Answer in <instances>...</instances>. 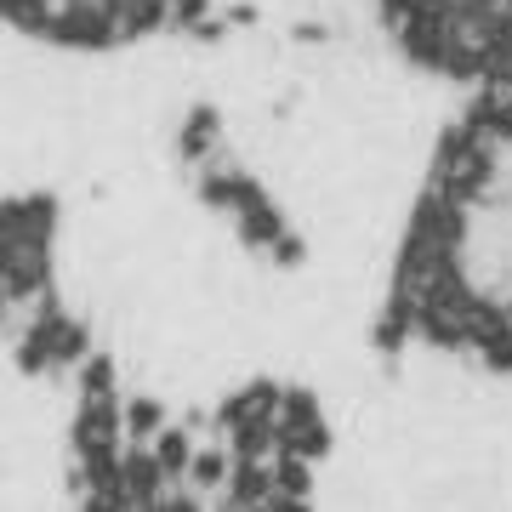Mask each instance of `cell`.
Here are the masks:
<instances>
[{
    "label": "cell",
    "mask_w": 512,
    "mask_h": 512,
    "mask_svg": "<svg viewBox=\"0 0 512 512\" xmlns=\"http://www.w3.org/2000/svg\"><path fill=\"white\" fill-rule=\"evenodd\" d=\"M183 171L188 183L200 188V200L211 205V211H222V217L234 222V234L251 245V251L274 256V262H296V228L285 222V211H279L274 200H268V188L256 183V171L234 154V143H228V131H222V120L211 109H194L183 126Z\"/></svg>",
    "instance_id": "obj_6"
},
{
    "label": "cell",
    "mask_w": 512,
    "mask_h": 512,
    "mask_svg": "<svg viewBox=\"0 0 512 512\" xmlns=\"http://www.w3.org/2000/svg\"><path fill=\"white\" fill-rule=\"evenodd\" d=\"M69 450L80 512H313L325 416L279 382H251L205 416H171L92 359Z\"/></svg>",
    "instance_id": "obj_1"
},
{
    "label": "cell",
    "mask_w": 512,
    "mask_h": 512,
    "mask_svg": "<svg viewBox=\"0 0 512 512\" xmlns=\"http://www.w3.org/2000/svg\"><path fill=\"white\" fill-rule=\"evenodd\" d=\"M57 211L52 194H6L0 200V336L29 376L86 370V325L69 313L57 285Z\"/></svg>",
    "instance_id": "obj_3"
},
{
    "label": "cell",
    "mask_w": 512,
    "mask_h": 512,
    "mask_svg": "<svg viewBox=\"0 0 512 512\" xmlns=\"http://www.w3.org/2000/svg\"><path fill=\"white\" fill-rule=\"evenodd\" d=\"M376 342L512 376V92H473L444 120L387 262Z\"/></svg>",
    "instance_id": "obj_2"
},
{
    "label": "cell",
    "mask_w": 512,
    "mask_h": 512,
    "mask_svg": "<svg viewBox=\"0 0 512 512\" xmlns=\"http://www.w3.org/2000/svg\"><path fill=\"white\" fill-rule=\"evenodd\" d=\"M376 18L410 69L461 97L512 92V0H376Z\"/></svg>",
    "instance_id": "obj_4"
},
{
    "label": "cell",
    "mask_w": 512,
    "mask_h": 512,
    "mask_svg": "<svg viewBox=\"0 0 512 512\" xmlns=\"http://www.w3.org/2000/svg\"><path fill=\"white\" fill-rule=\"evenodd\" d=\"M0 29L74 57H109L154 40H205L222 29L217 0H0Z\"/></svg>",
    "instance_id": "obj_5"
}]
</instances>
